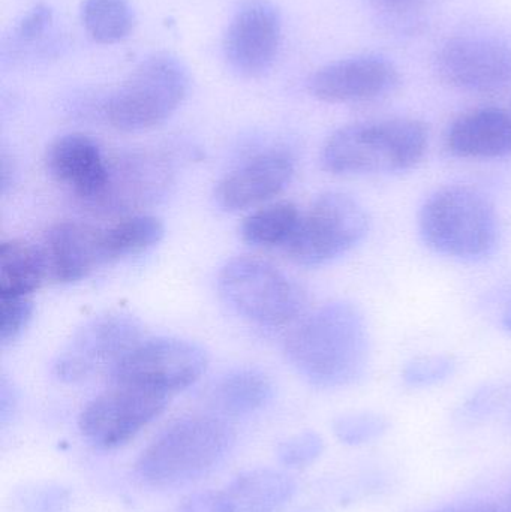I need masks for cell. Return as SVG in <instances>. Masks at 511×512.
I'll use <instances>...</instances> for the list:
<instances>
[{
    "mask_svg": "<svg viewBox=\"0 0 511 512\" xmlns=\"http://www.w3.org/2000/svg\"><path fill=\"white\" fill-rule=\"evenodd\" d=\"M456 363L447 355L417 358L402 372L405 384L410 387H431L440 384L455 373Z\"/></svg>",
    "mask_w": 511,
    "mask_h": 512,
    "instance_id": "484cf974",
    "label": "cell"
},
{
    "mask_svg": "<svg viewBox=\"0 0 511 512\" xmlns=\"http://www.w3.org/2000/svg\"><path fill=\"white\" fill-rule=\"evenodd\" d=\"M189 75L171 54L159 53L140 63L105 105V117L117 131H149L170 119L183 104Z\"/></svg>",
    "mask_w": 511,
    "mask_h": 512,
    "instance_id": "5b68a950",
    "label": "cell"
},
{
    "mask_svg": "<svg viewBox=\"0 0 511 512\" xmlns=\"http://www.w3.org/2000/svg\"><path fill=\"white\" fill-rule=\"evenodd\" d=\"M284 349L309 384L324 390L350 387L365 376L371 358L365 315L348 301L323 304L297 321Z\"/></svg>",
    "mask_w": 511,
    "mask_h": 512,
    "instance_id": "6da1fadb",
    "label": "cell"
},
{
    "mask_svg": "<svg viewBox=\"0 0 511 512\" xmlns=\"http://www.w3.org/2000/svg\"><path fill=\"white\" fill-rule=\"evenodd\" d=\"M170 165L155 155L129 153L111 159L107 186L93 210L125 213L152 203L171 182Z\"/></svg>",
    "mask_w": 511,
    "mask_h": 512,
    "instance_id": "2e32d148",
    "label": "cell"
},
{
    "mask_svg": "<svg viewBox=\"0 0 511 512\" xmlns=\"http://www.w3.org/2000/svg\"><path fill=\"white\" fill-rule=\"evenodd\" d=\"M389 429V420L374 412L345 415L335 423V433L339 441L353 447L378 441Z\"/></svg>",
    "mask_w": 511,
    "mask_h": 512,
    "instance_id": "d4e9b609",
    "label": "cell"
},
{
    "mask_svg": "<svg viewBox=\"0 0 511 512\" xmlns=\"http://www.w3.org/2000/svg\"><path fill=\"white\" fill-rule=\"evenodd\" d=\"M435 68L444 83L468 93L511 89V47L494 39L456 38L438 51Z\"/></svg>",
    "mask_w": 511,
    "mask_h": 512,
    "instance_id": "8fae6325",
    "label": "cell"
},
{
    "mask_svg": "<svg viewBox=\"0 0 511 512\" xmlns=\"http://www.w3.org/2000/svg\"><path fill=\"white\" fill-rule=\"evenodd\" d=\"M419 233L435 254L459 261L491 255L500 240V219L488 197L465 185L432 192L419 212Z\"/></svg>",
    "mask_w": 511,
    "mask_h": 512,
    "instance_id": "3957f363",
    "label": "cell"
},
{
    "mask_svg": "<svg viewBox=\"0 0 511 512\" xmlns=\"http://www.w3.org/2000/svg\"><path fill=\"white\" fill-rule=\"evenodd\" d=\"M294 492L296 484L284 472L252 469L222 489L191 496L177 512H278Z\"/></svg>",
    "mask_w": 511,
    "mask_h": 512,
    "instance_id": "5bb4252c",
    "label": "cell"
},
{
    "mask_svg": "<svg viewBox=\"0 0 511 512\" xmlns=\"http://www.w3.org/2000/svg\"><path fill=\"white\" fill-rule=\"evenodd\" d=\"M429 512H511L510 508L503 507L497 502L476 499V501L459 502V504L447 505L438 510Z\"/></svg>",
    "mask_w": 511,
    "mask_h": 512,
    "instance_id": "f546056e",
    "label": "cell"
},
{
    "mask_svg": "<svg viewBox=\"0 0 511 512\" xmlns=\"http://www.w3.org/2000/svg\"><path fill=\"white\" fill-rule=\"evenodd\" d=\"M282 41V21L272 3L251 0L237 11L224 39L231 68L245 77H258L272 68Z\"/></svg>",
    "mask_w": 511,
    "mask_h": 512,
    "instance_id": "7c38bea8",
    "label": "cell"
},
{
    "mask_svg": "<svg viewBox=\"0 0 511 512\" xmlns=\"http://www.w3.org/2000/svg\"><path fill=\"white\" fill-rule=\"evenodd\" d=\"M81 20L93 41L110 45L128 38L134 27V12L129 0H86Z\"/></svg>",
    "mask_w": 511,
    "mask_h": 512,
    "instance_id": "cb8c5ba5",
    "label": "cell"
},
{
    "mask_svg": "<svg viewBox=\"0 0 511 512\" xmlns=\"http://www.w3.org/2000/svg\"><path fill=\"white\" fill-rule=\"evenodd\" d=\"M369 231L365 207L344 192L320 195L302 215L288 256L305 267L329 264L353 251Z\"/></svg>",
    "mask_w": 511,
    "mask_h": 512,
    "instance_id": "52a82bcc",
    "label": "cell"
},
{
    "mask_svg": "<svg viewBox=\"0 0 511 512\" xmlns=\"http://www.w3.org/2000/svg\"><path fill=\"white\" fill-rule=\"evenodd\" d=\"M50 176L68 189L87 209H92L104 194L110 174V161L89 135L66 134L48 147Z\"/></svg>",
    "mask_w": 511,
    "mask_h": 512,
    "instance_id": "9a60e30c",
    "label": "cell"
},
{
    "mask_svg": "<svg viewBox=\"0 0 511 512\" xmlns=\"http://www.w3.org/2000/svg\"><path fill=\"white\" fill-rule=\"evenodd\" d=\"M428 147V126L420 120H368L333 132L320 159L335 176L401 173L419 165Z\"/></svg>",
    "mask_w": 511,
    "mask_h": 512,
    "instance_id": "7a4b0ae2",
    "label": "cell"
},
{
    "mask_svg": "<svg viewBox=\"0 0 511 512\" xmlns=\"http://www.w3.org/2000/svg\"><path fill=\"white\" fill-rule=\"evenodd\" d=\"M209 358L195 343L182 339L143 340L111 373V382L135 385L173 396L206 372Z\"/></svg>",
    "mask_w": 511,
    "mask_h": 512,
    "instance_id": "ba28073f",
    "label": "cell"
},
{
    "mask_svg": "<svg viewBox=\"0 0 511 512\" xmlns=\"http://www.w3.org/2000/svg\"><path fill=\"white\" fill-rule=\"evenodd\" d=\"M222 298L249 321L284 327L302 318L306 294L284 271L263 259L240 256L222 267Z\"/></svg>",
    "mask_w": 511,
    "mask_h": 512,
    "instance_id": "8992f818",
    "label": "cell"
},
{
    "mask_svg": "<svg viewBox=\"0 0 511 512\" xmlns=\"http://www.w3.org/2000/svg\"><path fill=\"white\" fill-rule=\"evenodd\" d=\"M302 213L288 201L269 204L251 213L243 221L240 234L243 242L254 248H288L296 236Z\"/></svg>",
    "mask_w": 511,
    "mask_h": 512,
    "instance_id": "7402d4cb",
    "label": "cell"
},
{
    "mask_svg": "<svg viewBox=\"0 0 511 512\" xmlns=\"http://www.w3.org/2000/svg\"><path fill=\"white\" fill-rule=\"evenodd\" d=\"M168 402L167 394L113 382L107 391L87 403L78 418V427L84 438L96 447L113 450L149 426L167 408Z\"/></svg>",
    "mask_w": 511,
    "mask_h": 512,
    "instance_id": "9c48e42d",
    "label": "cell"
},
{
    "mask_svg": "<svg viewBox=\"0 0 511 512\" xmlns=\"http://www.w3.org/2000/svg\"><path fill=\"white\" fill-rule=\"evenodd\" d=\"M459 159L491 161L511 156V114L497 107L474 108L453 120L444 137Z\"/></svg>",
    "mask_w": 511,
    "mask_h": 512,
    "instance_id": "d6986e66",
    "label": "cell"
},
{
    "mask_svg": "<svg viewBox=\"0 0 511 512\" xmlns=\"http://www.w3.org/2000/svg\"><path fill=\"white\" fill-rule=\"evenodd\" d=\"M293 176L290 153L267 150L227 174L216 188V201L228 212L252 209L281 194Z\"/></svg>",
    "mask_w": 511,
    "mask_h": 512,
    "instance_id": "e0dca14e",
    "label": "cell"
},
{
    "mask_svg": "<svg viewBox=\"0 0 511 512\" xmlns=\"http://www.w3.org/2000/svg\"><path fill=\"white\" fill-rule=\"evenodd\" d=\"M51 20H53V12L48 6H35L18 24L17 38L21 42L36 41L50 26Z\"/></svg>",
    "mask_w": 511,
    "mask_h": 512,
    "instance_id": "f1b7e54d",
    "label": "cell"
},
{
    "mask_svg": "<svg viewBox=\"0 0 511 512\" xmlns=\"http://www.w3.org/2000/svg\"><path fill=\"white\" fill-rule=\"evenodd\" d=\"M273 387L264 373L240 369L222 376L209 393V402L218 414L242 417L263 408L272 399Z\"/></svg>",
    "mask_w": 511,
    "mask_h": 512,
    "instance_id": "ffe728a7",
    "label": "cell"
},
{
    "mask_svg": "<svg viewBox=\"0 0 511 512\" xmlns=\"http://www.w3.org/2000/svg\"><path fill=\"white\" fill-rule=\"evenodd\" d=\"M398 84V69L392 63L378 57H356L318 69L309 81V90L327 104H363L390 95Z\"/></svg>",
    "mask_w": 511,
    "mask_h": 512,
    "instance_id": "4fadbf2b",
    "label": "cell"
},
{
    "mask_svg": "<svg viewBox=\"0 0 511 512\" xmlns=\"http://www.w3.org/2000/svg\"><path fill=\"white\" fill-rule=\"evenodd\" d=\"M29 298H0V342L3 346L17 340L32 319Z\"/></svg>",
    "mask_w": 511,
    "mask_h": 512,
    "instance_id": "4316f807",
    "label": "cell"
},
{
    "mask_svg": "<svg viewBox=\"0 0 511 512\" xmlns=\"http://www.w3.org/2000/svg\"><path fill=\"white\" fill-rule=\"evenodd\" d=\"M509 508H510V511H511V496H510V504H509Z\"/></svg>",
    "mask_w": 511,
    "mask_h": 512,
    "instance_id": "1f68e13d",
    "label": "cell"
},
{
    "mask_svg": "<svg viewBox=\"0 0 511 512\" xmlns=\"http://www.w3.org/2000/svg\"><path fill=\"white\" fill-rule=\"evenodd\" d=\"M39 251L48 279L56 283L80 282L105 262L102 230L86 222L63 221L53 225Z\"/></svg>",
    "mask_w": 511,
    "mask_h": 512,
    "instance_id": "ac0fdd59",
    "label": "cell"
},
{
    "mask_svg": "<svg viewBox=\"0 0 511 512\" xmlns=\"http://www.w3.org/2000/svg\"><path fill=\"white\" fill-rule=\"evenodd\" d=\"M141 342L143 331L132 316H98L80 328L60 352L54 363V375L65 382L86 381L102 372L111 375Z\"/></svg>",
    "mask_w": 511,
    "mask_h": 512,
    "instance_id": "30bf717a",
    "label": "cell"
},
{
    "mask_svg": "<svg viewBox=\"0 0 511 512\" xmlns=\"http://www.w3.org/2000/svg\"><path fill=\"white\" fill-rule=\"evenodd\" d=\"M233 444V429L222 418H183L141 453L137 474L153 487L182 486L215 468Z\"/></svg>",
    "mask_w": 511,
    "mask_h": 512,
    "instance_id": "277c9868",
    "label": "cell"
},
{
    "mask_svg": "<svg viewBox=\"0 0 511 512\" xmlns=\"http://www.w3.org/2000/svg\"><path fill=\"white\" fill-rule=\"evenodd\" d=\"M503 324H504V327H506L507 330H509L511 333V307L509 310H507L506 313H504Z\"/></svg>",
    "mask_w": 511,
    "mask_h": 512,
    "instance_id": "4dcf8cb0",
    "label": "cell"
},
{
    "mask_svg": "<svg viewBox=\"0 0 511 512\" xmlns=\"http://www.w3.org/2000/svg\"><path fill=\"white\" fill-rule=\"evenodd\" d=\"M47 277L41 251L21 240L0 248V298H29Z\"/></svg>",
    "mask_w": 511,
    "mask_h": 512,
    "instance_id": "44dd1931",
    "label": "cell"
},
{
    "mask_svg": "<svg viewBox=\"0 0 511 512\" xmlns=\"http://www.w3.org/2000/svg\"><path fill=\"white\" fill-rule=\"evenodd\" d=\"M323 439L317 433H302L279 448V459L287 466H306L323 453Z\"/></svg>",
    "mask_w": 511,
    "mask_h": 512,
    "instance_id": "83f0119b",
    "label": "cell"
},
{
    "mask_svg": "<svg viewBox=\"0 0 511 512\" xmlns=\"http://www.w3.org/2000/svg\"><path fill=\"white\" fill-rule=\"evenodd\" d=\"M164 237V225L155 216L131 215L102 230L105 262L149 251Z\"/></svg>",
    "mask_w": 511,
    "mask_h": 512,
    "instance_id": "603a6c76",
    "label": "cell"
}]
</instances>
